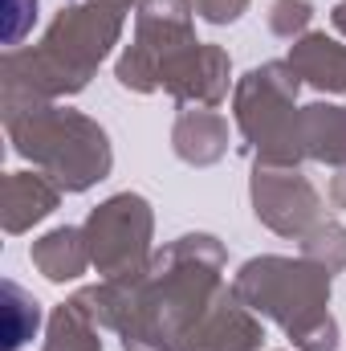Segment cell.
Segmentation results:
<instances>
[{"instance_id": "15", "label": "cell", "mask_w": 346, "mask_h": 351, "mask_svg": "<svg viewBox=\"0 0 346 351\" xmlns=\"http://www.w3.org/2000/svg\"><path fill=\"white\" fill-rule=\"evenodd\" d=\"M302 156L310 164L346 168V106L343 102H310L297 110Z\"/></svg>"}, {"instance_id": "12", "label": "cell", "mask_w": 346, "mask_h": 351, "mask_svg": "<svg viewBox=\"0 0 346 351\" xmlns=\"http://www.w3.org/2000/svg\"><path fill=\"white\" fill-rule=\"evenodd\" d=\"M62 204V188L45 172L29 168V172H8L4 176V196H0V221L8 237L29 233L33 225H41L45 217H53V208Z\"/></svg>"}, {"instance_id": "5", "label": "cell", "mask_w": 346, "mask_h": 351, "mask_svg": "<svg viewBox=\"0 0 346 351\" xmlns=\"http://www.w3.org/2000/svg\"><path fill=\"white\" fill-rule=\"evenodd\" d=\"M297 70L281 62L253 66L249 74L237 78L232 86V119L245 139V152L253 164H281V168H302V135H297Z\"/></svg>"}, {"instance_id": "11", "label": "cell", "mask_w": 346, "mask_h": 351, "mask_svg": "<svg viewBox=\"0 0 346 351\" xmlns=\"http://www.w3.org/2000/svg\"><path fill=\"white\" fill-rule=\"evenodd\" d=\"M228 119L212 106H183L172 123V152L187 168H212L228 156Z\"/></svg>"}, {"instance_id": "16", "label": "cell", "mask_w": 346, "mask_h": 351, "mask_svg": "<svg viewBox=\"0 0 346 351\" xmlns=\"http://www.w3.org/2000/svg\"><path fill=\"white\" fill-rule=\"evenodd\" d=\"M41 351H102V323L82 290L53 306V315L45 319Z\"/></svg>"}, {"instance_id": "23", "label": "cell", "mask_w": 346, "mask_h": 351, "mask_svg": "<svg viewBox=\"0 0 346 351\" xmlns=\"http://www.w3.org/2000/svg\"><path fill=\"white\" fill-rule=\"evenodd\" d=\"M330 204L346 213V168H334V176H330Z\"/></svg>"}, {"instance_id": "25", "label": "cell", "mask_w": 346, "mask_h": 351, "mask_svg": "<svg viewBox=\"0 0 346 351\" xmlns=\"http://www.w3.org/2000/svg\"><path fill=\"white\" fill-rule=\"evenodd\" d=\"M94 4H102V8H114V12H122V16H127V12H135L143 0H94Z\"/></svg>"}, {"instance_id": "9", "label": "cell", "mask_w": 346, "mask_h": 351, "mask_svg": "<svg viewBox=\"0 0 346 351\" xmlns=\"http://www.w3.org/2000/svg\"><path fill=\"white\" fill-rule=\"evenodd\" d=\"M265 348V319L253 315L232 286L220 294V302L183 335L179 351H261Z\"/></svg>"}, {"instance_id": "22", "label": "cell", "mask_w": 346, "mask_h": 351, "mask_svg": "<svg viewBox=\"0 0 346 351\" xmlns=\"http://www.w3.org/2000/svg\"><path fill=\"white\" fill-rule=\"evenodd\" d=\"M253 0H191L196 16L208 21V25H237L245 12H249Z\"/></svg>"}, {"instance_id": "4", "label": "cell", "mask_w": 346, "mask_h": 351, "mask_svg": "<svg viewBox=\"0 0 346 351\" xmlns=\"http://www.w3.org/2000/svg\"><path fill=\"white\" fill-rule=\"evenodd\" d=\"M232 294L261 319L277 323L285 339H302L310 327L330 319L334 274L306 258L261 254L232 274Z\"/></svg>"}, {"instance_id": "19", "label": "cell", "mask_w": 346, "mask_h": 351, "mask_svg": "<svg viewBox=\"0 0 346 351\" xmlns=\"http://www.w3.org/2000/svg\"><path fill=\"white\" fill-rule=\"evenodd\" d=\"M114 78L118 86L131 94H155L159 90V62L143 49V45H122V53L114 58Z\"/></svg>"}, {"instance_id": "24", "label": "cell", "mask_w": 346, "mask_h": 351, "mask_svg": "<svg viewBox=\"0 0 346 351\" xmlns=\"http://www.w3.org/2000/svg\"><path fill=\"white\" fill-rule=\"evenodd\" d=\"M330 25H334L338 37H346V0H338V4L330 8Z\"/></svg>"}, {"instance_id": "2", "label": "cell", "mask_w": 346, "mask_h": 351, "mask_svg": "<svg viewBox=\"0 0 346 351\" xmlns=\"http://www.w3.org/2000/svg\"><path fill=\"white\" fill-rule=\"evenodd\" d=\"M122 12L94 0L62 4L37 45L4 49L0 62V110H25L82 94L98 66L122 41Z\"/></svg>"}, {"instance_id": "6", "label": "cell", "mask_w": 346, "mask_h": 351, "mask_svg": "<svg viewBox=\"0 0 346 351\" xmlns=\"http://www.w3.org/2000/svg\"><path fill=\"white\" fill-rule=\"evenodd\" d=\"M90 262L98 278L143 274L155 258V208L143 192H114L98 208H90L86 225Z\"/></svg>"}, {"instance_id": "17", "label": "cell", "mask_w": 346, "mask_h": 351, "mask_svg": "<svg viewBox=\"0 0 346 351\" xmlns=\"http://www.w3.org/2000/svg\"><path fill=\"white\" fill-rule=\"evenodd\" d=\"M37 331H41V302L25 286L4 278L0 282V348L21 351L37 339Z\"/></svg>"}, {"instance_id": "10", "label": "cell", "mask_w": 346, "mask_h": 351, "mask_svg": "<svg viewBox=\"0 0 346 351\" xmlns=\"http://www.w3.org/2000/svg\"><path fill=\"white\" fill-rule=\"evenodd\" d=\"M196 41L200 37L191 0H143L135 8V45H143L159 66Z\"/></svg>"}, {"instance_id": "21", "label": "cell", "mask_w": 346, "mask_h": 351, "mask_svg": "<svg viewBox=\"0 0 346 351\" xmlns=\"http://www.w3.org/2000/svg\"><path fill=\"white\" fill-rule=\"evenodd\" d=\"M37 0H4V45L21 49V41L29 37V29L37 25Z\"/></svg>"}, {"instance_id": "3", "label": "cell", "mask_w": 346, "mask_h": 351, "mask_svg": "<svg viewBox=\"0 0 346 351\" xmlns=\"http://www.w3.org/2000/svg\"><path fill=\"white\" fill-rule=\"evenodd\" d=\"M4 131L21 160H29L70 196L90 192L114 168V147L106 127L74 106L45 102V106L8 110Z\"/></svg>"}, {"instance_id": "18", "label": "cell", "mask_w": 346, "mask_h": 351, "mask_svg": "<svg viewBox=\"0 0 346 351\" xmlns=\"http://www.w3.org/2000/svg\"><path fill=\"white\" fill-rule=\"evenodd\" d=\"M302 258L330 274H346V225L334 217H322L306 237H302Z\"/></svg>"}, {"instance_id": "20", "label": "cell", "mask_w": 346, "mask_h": 351, "mask_svg": "<svg viewBox=\"0 0 346 351\" xmlns=\"http://www.w3.org/2000/svg\"><path fill=\"white\" fill-rule=\"evenodd\" d=\"M310 21H314V4L310 0H273L269 4V33L289 41V45L310 33Z\"/></svg>"}, {"instance_id": "8", "label": "cell", "mask_w": 346, "mask_h": 351, "mask_svg": "<svg viewBox=\"0 0 346 351\" xmlns=\"http://www.w3.org/2000/svg\"><path fill=\"white\" fill-rule=\"evenodd\" d=\"M232 82V58L216 41H196L159 66V90L179 106H220Z\"/></svg>"}, {"instance_id": "13", "label": "cell", "mask_w": 346, "mask_h": 351, "mask_svg": "<svg viewBox=\"0 0 346 351\" xmlns=\"http://www.w3.org/2000/svg\"><path fill=\"white\" fill-rule=\"evenodd\" d=\"M285 62L297 70L302 86H314L322 94H346V45L326 33H306L289 45Z\"/></svg>"}, {"instance_id": "1", "label": "cell", "mask_w": 346, "mask_h": 351, "mask_svg": "<svg viewBox=\"0 0 346 351\" xmlns=\"http://www.w3.org/2000/svg\"><path fill=\"white\" fill-rule=\"evenodd\" d=\"M228 250L212 233H183L155 250L143 274L86 286L98 323L122 339V351H179L183 335L220 302Z\"/></svg>"}, {"instance_id": "7", "label": "cell", "mask_w": 346, "mask_h": 351, "mask_svg": "<svg viewBox=\"0 0 346 351\" xmlns=\"http://www.w3.org/2000/svg\"><path fill=\"white\" fill-rule=\"evenodd\" d=\"M249 200H253V217L269 233L302 241L326 213H322V196L310 184V176L302 168H281V164H253L249 176Z\"/></svg>"}, {"instance_id": "14", "label": "cell", "mask_w": 346, "mask_h": 351, "mask_svg": "<svg viewBox=\"0 0 346 351\" xmlns=\"http://www.w3.org/2000/svg\"><path fill=\"white\" fill-rule=\"evenodd\" d=\"M29 262L37 265V274H41L45 282H53V286L78 282L86 269H94L82 225H57V229H49L45 237H37V241L29 245Z\"/></svg>"}]
</instances>
